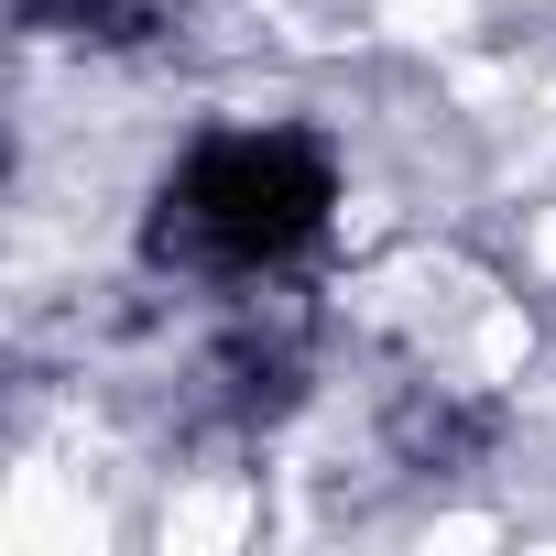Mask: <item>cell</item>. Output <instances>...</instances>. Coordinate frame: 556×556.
<instances>
[{
  "label": "cell",
  "mask_w": 556,
  "mask_h": 556,
  "mask_svg": "<svg viewBox=\"0 0 556 556\" xmlns=\"http://www.w3.org/2000/svg\"><path fill=\"white\" fill-rule=\"evenodd\" d=\"M382 447H393V469H426V480L491 469L502 404H491V393H458V382H404V393L382 404Z\"/></svg>",
  "instance_id": "3"
},
{
  "label": "cell",
  "mask_w": 556,
  "mask_h": 556,
  "mask_svg": "<svg viewBox=\"0 0 556 556\" xmlns=\"http://www.w3.org/2000/svg\"><path fill=\"white\" fill-rule=\"evenodd\" d=\"M339 229V153L306 121H218L142 197V262L186 285H285Z\"/></svg>",
  "instance_id": "1"
},
{
  "label": "cell",
  "mask_w": 556,
  "mask_h": 556,
  "mask_svg": "<svg viewBox=\"0 0 556 556\" xmlns=\"http://www.w3.org/2000/svg\"><path fill=\"white\" fill-rule=\"evenodd\" d=\"M317 393V328L306 306L285 295H251L207 350H197V415L218 437H273V426H295Z\"/></svg>",
  "instance_id": "2"
},
{
  "label": "cell",
  "mask_w": 556,
  "mask_h": 556,
  "mask_svg": "<svg viewBox=\"0 0 556 556\" xmlns=\"http://www.w3.org/2000/svg\"><path fill=\"white\" fill-rule=\"evenodd\" d=\"M23 45L45 55H99V66H131L175 34V0H12Z\"/></svg>",
  "instance_id": "4"
}]
</instances>
